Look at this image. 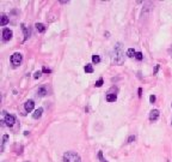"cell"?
<instances>
[{
	"instance_id": "1",
	"label": "cell",
	"mask_w": 172,
	"mask_h": 162,
	"mask_svg": "<svg viewBox=\"0 0 172 162\" xmlns=\"http://www.w3.org/2000/svg\"><path fill=\"white\" fill-rule=\"evenodd\" d=\"M112 63L115 65H122L124 61V51H123V44L121 42L116 43V46L113 47L112 55H111Z\"/></svg>"
},
{
	"instance_id": "2",
	"label": "cell",
	"mask_w": 172,
	"mask_h": 162,
	"mask_svg": "<svg viewBox=\"0 0 172 162\" xmlns=\"http://www.w3.org/2000/svg\"><path fill=\"white\" fill-rule=\"evenodd\" d=\"M62 162H81V158L74 151H67L63 154Z\"/></svg>"
},
{
	"instance_id": "3",
	"label": "cell",
	"mask_w": 172,
	"mask_h": 162,
	"mask_svg": "<svg viewBox=\"0 0 172 162\" xmlns=\"http://www.w3.org/2000/svg\"><path fill=\"white\" fill-rule=\"evenodd\" d=\"M3 115H4V121L6 124V126L8 127H12L16 123V118H15V115H11V114H7L6 112H3Z\"/></svg>"
},
{
	"instance_id": "4",
	"label": "cell",
	"mask_w": 172,
	"mask_h": 162,
	"mask_svg": "<svg viewBox=\"0 0 172 162\" xmlns=\"http://www.w3.org/2000/svg\"><path fill=\"white\" fill-rule=\"evenodd\" d=\"M22 60H23V55H22V53H19V52H16V53H13L11 55V63L13 66L20 65Z\"/></svg>"
},
{
	"instance_id": "5",
	"label": "cell",
	"mask_w": 172,
	"mask_h": 162,
	"mask_svg": "<svg viewBox=\"0 0 172 162\" xmlns=\"http://www.w3.org/2000/svg\"><path fill=\"white\" fill-rule=\"evenodd\" d=\"M12 35H13V32H12L11 29L8 28H4L3 29V39L5 41H10L12 39Z\"/></svg>"
},
{
	"instance_id": "6",
	"label": "cell",
	"mask_w": 172,
	"mask_h": 162,
	"mask_svg": "<svg viewBox=\"0 0 172 162\" xmlns=\"http://www.w3.org/2000/svg\"><path fill=\"white\" fill-rule=\"evenodd\" d=\"M34 107H35V102L32 101V100H27L26 102L24 103V108H25V111L27 113H30V112L34 111Z\"/></svg>"
},
{
	"instance_id": "7",
	"label": "cell",
	"mask_w": 172,
	"mask_h": 162,
	"mask_svg": "<svg viewBox=\"0 0 172 162\" xmlns=\"http://www.w3.org/2000/svg\"><path fill=\"white\" fill-rule=\"evenodd\" d=\"M159 115H160V112L158 111V109H153L149 113V120L151 121H156L159 119Z\"/></svg>"
},
{
	"instance_id": "8",
	"label": "cell",
	"mask_w": 172,
	"mask_h": 162,
	"mask_svg": "<svg viewBox=\"0 0 172 162\" xmlns=\"http://www.w3.org/2000/svg\"><path fill=\"white\" fill-rule=\"evenodd\" d=\"M37 96L38 97H43V96H46L48 94V89H47V87H44V85H42V87H39L38 89H37Z\"/></svg>"
},
{
	"instance_id": "9",
	"label": "cell",
	"mask_w": 172,
	"mask_h": 162,
	"mask_svg": "<svg viewBox=\"0 0 172 162\" xmlns=\"http://www.w3.org/2000/svg\"><path fill=\"white\" fill-rule=\"evenodd\" d=\"M42 113H43V108H42V107H39L38 109H36L35 113L32 114V118H34V119H38V118H41V117H42Z\"/></svg>"
},
{
	"instance_id": "10",
	"label": "cell",
	"mask_w": 172,
	"mask_h": 162,
	"mask_svg": "<svg viewBox=\"0 0 172 162\" xmlns=\"http://www.w3.org/2000/svg\"><path fill=\"white\" fill-rule=\"evenodd\" d=\"M116 100H117L116 94H106V101L108 102H115Z\"/></svg>"
},
{
	"instance_id": "11",
	"label": "cell",
	"mask_w": 172,
	"mask_h": 162,
	"mask_svg": "<svg viewBox=\"0 0 172 162\" xmlns=\"http://www.w3.org/2000/svg\"><path fill=\"white\" fill-rule=\"evenodd\" d=\"M8 22H10L8 17L6 16V15H3V16H1V19H0V25H1V27H5Z\"/></svg>"
},
{
	"instance_id": "12",
	"label": "cell",
	"mask_w": 172,
	"mask_h": 162,
	"mask_svg": "<svg viewBox=\"0 0 172 162\" xmlns=\"http://www.w3.org/2000/svg\"><path fill=\"white\" fill-rule=\"evenodd\" d=\"M35 27H36V30H37L38 32H44V31H46V27H44V24H42V23H36Z\"/></svg>"
},
{
	"instance_id": "13",
	"label": "cell",
	"mask_w": 172,
	"mask_h": 162,
	"mask_svg": "<svg viewBox=\"0 0 172 162\" xmlns=\"http://www.w3.org/2000/svg\"><path fill=\"white\" fill-rule=\"evenodd\" d=\"M22 29L24 31V40H27V37L30 36V29H27L24 24H22Z\"/></svg>"
},
{
	"instance_id": "14",
	"label": "cell",
	"mask_w": 172,
	"mask_h": 162,
	"mask_svg": "<svg viewBox=\"0 0 172 162\" xmlns=\"http://www.w3.org/2000/svg\"><path fill=\"white\" fill-rule=\"evenodd\" d=\"M84 71H85L86 73H92V72H93V66H92L91 64H86L85 67H84Z\"/></svg>"
},
{
	"instance_id": "15",
	"label": "cell",
	"mask_w": 172,
	"mask_h": 162,
	"mask_svg": "<svg viewBox=\"0 0 172 162\" xmlns=\"http://www.w3.org/2000/svg\"><path fill=\"white\" fill-rule=\"evenodd\" d=\"M127 55H128V58H134V56L136 55V52H135L134 48H129L128 51H127Z\"/></svg>"
},
{
	"instance_id": "16",
	"label": "cell",
	"mask_w": 172,
	"mask_h": 162,
	"mask_svg": "<svg viewBox=\"0 0 172 162\" xmlns=\"http://www.w3.org/2000/svg\"><path fill=\"white\" fill-rule=\"evenodd\" d=\"M92 63L93 64H99L101 63V58H99V55L93 54V55H92Z\"/></svg>"
},
{
	"instance_id": "17",
	"label": "cell",
	"mask_w": 172,
	"mask_h": 162,
	"mask_svg": "<svg viewBox=\"0 0 172 162\" xmlns=\"http://www.w3.org/2000/svg\"><path fill=\"white\" fill-rule=\"evenodd\" d=\"M98 158H99V161L101 162H108L105 158L103 157V151H98Z\"/></svg>"
},
{
	"instance_id": "18",
	"label": "cell",
	"mask_w": 172,
	"mask_h": 162,
	"mask_svg": "<svg viewBox=\"0 0 172 162\" xmlns=\"http://www.w3.org/2000/svg\"><path fill=\"white\" fill-rule=\"evenodd\" d=\"M94 85H96L97 88H101V87L103 85V79H102V78H101V79H98L97 82H96V84H94Z\"/></svg>"
},
{
	"instance_id": "19",
	"label": "cell",
	"mask_w": 172,
	"mask_h": 162,
	"mask_svg": "<svg viewBox=\"0 0 172 162\" xmlns=\"http://www.w3.org/2000/svg\"><path fill=\"white\" fill-rule=\"evenodd\" d=\"M135 58H136L137 60H142L144 55H142V53H141V52H136V55H135Z\"/></svg>"
},
{
	"instance_id": "20",
	"label": "cell",
	"mask_w": 172,
	"mask_h": 162,
	"mask_svg": "<svg viewBox=\"0 0 172 162\" xmlns=\"http://www.w3.org/2000/svg\"><path fill=\"white\" fill-rule=\"evenodd\" d=\"M8 139V134H4V137H3V150H4V144L7 142Z\"/></svg>"
},
{
	"instance_id": "21",
	"label": "cell",
	"mask_w": 172,
	"mask_h": 162,
	"mask_svg": "<svg viewBox=\"0 0 172 162\" xmlns=\"http://www.w3.org/2000/svg\"><path fill=\"white\" fill-rule=\"evenodd\" d=\"M41 75H42V71H37V72H35V75H34V78H35V79H38L39 77H41Z\"/></svg>"
},
{
	"instance_id": "22",
	"label": "cell",
	"mask_w": 172,
	"mask_h": 162,
	"mask_svg": "<svg viewBox=\"0 0 172 162\" xmlns=\"http://www.w3.org/2000/svg\"><path fill=\"white\" fill-rule=\"evenodd\" d=\"M149 102H151V103H154V102H155V96H154V95H151V96H149Z\"/></svg>"
},
{
	"instance_id": "23",
	"label": "cell",
	"mask_w": 172,
	"mask_h": 162,
	"mask_svg": "<svg viewBox=\"0 0 172 162\" xmlns=\"http://www.w3.org/2000/svg\"><path fill=\"white\" fill-rule=\"evenodd\" d=\"M133 141H135V136H130L128 138V143H132Z\"/></svg>"
},
{
	"instance_id": "24",
	"label": "cell",
	"mask_w": 172,
	"mask_h": 162,
	"mask_svg": "<svg viewBox=\"0 0 172 162\" xmlns=\"http://www.w3.org/2000/svg\"><path fill=\"white\" fill-rule=\"evenodd\" d=\"M42 72H48V73H49V72H50V70H48V68H46V67H44V68L42 70Z\"/></svg>"
},
{
	"instance_id": "25",
	"label": "cell",
	"mask_w": 172,
	"mask_h": 162,
	"mask_svg": "<svg viewBox=\"0 0 172 162\" xmlns=\"http://www.w3.org/2000/svg\"><path fill=\"white\" fill-rule=\"evenodd\" d=\"M158 70H159V65H156V66H155V70H154V73H156V72H158Z\"/></svg>"
},
{
	"instance_id": "26",
	"label": "cell",
	"mask_w": 172,
	"mask_h": 162,
	"mask_svg": "<svg viewBox=\"0 0 172 162\" xmlns=\"http://www.w3.org/2000/svg\"><path fill=\"white\" fill-rule=\"evenodd\" d=\"M141 92H142V89H141V88H140V89H139V96H141V95H142Z\"/></svg>"
},
{
	"instance_id": "27",
	"label": "cell",
	"mask_w": 172,
	"mask_h": 162,
	"mask_svg": "<svg viewBox=\"0 0 172 162\" xmlns=\"http://www.w3.org/2000/svg\"><path fill=\"white\" fill-rule=\"evenodd\" d=\"M170 55H171V58H172V47L170 48Z\"/></svg>"
},
{
	"instance_id": "28",
	"label": "cell",
	"mask_w": 172,
	"mask_h": 162,
	"mask_svg": "<svg viewBox=\"0 0 172 162\" xmlns=\"http://www.w3.org/2000/svg\"><path fill=\"white\" fill-rule=\"evenodd\" d=\"M171 125H172V123H171Z\"/></svg>"
},
{
	"instance_id": "29",
	"label": "cell",
	"mask_w": 172,
	"mask_h": 162,
	"mask_svg": "<svg viewBox=\"0 0 172 162\" xmlns=\"http://www.w3.org/2000/svg\"><path fill=\"white\" fill-rule=\"evenodd\" d=\"M26 162H29V161H26Z\"/></svg>"
}]
</instances>
